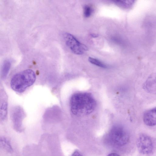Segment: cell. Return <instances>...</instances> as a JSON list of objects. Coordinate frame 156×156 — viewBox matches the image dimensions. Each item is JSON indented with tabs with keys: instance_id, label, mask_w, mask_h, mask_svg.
<instances>
[{
	"instance_id": "obj_11",
	"label": "cell",
	"mask_w": 156,
	"mask_h": 156,
	"mask_svg": "<svg viewBox=\"0 0 156 156\" xmlns=\"http://www.w3.org/2000/svg\"><path fill=\"white\" fill-rule=\"evenodd\" d=\"M89 61L92 64L103 68H107L108 66L99 60L91 57H89Z\"/></svg>"
},
{
	"instance_id": "obj_4",
	"label": "cell",
	"mask_w": 156,
	"mask_h": 156,
	"mask_svg": "<svg viewBox=\"0 0 156 156\" xmlns=\"http://www.w3.org/2000/svg\"><path fill=\"white\" fill-rule=\"evenodd\" d=\"M137 148L139 153L142 156H150L154 150L153 141L151 138L144 134L140 135L136 142Z\"/></svg>"
},
{
	"instance_id": "obj_8",
	"label": "cell",
	"mask_w": 156,
	"mask_h": 156,
	"mask_svg": "<svg viewBox=\"0 0 156 156\" xmlns=\"http://www.w3.org/2000/svg\"><path fill=\"white\" fill-rule=\"evenodd\" d=\"M115 2L121 6V7L125 8H129L132 7L133 5L134 1H115Z\"/></svg>"
},
{
	"instance_id": "obj_7",
	"label": "cell",
	"mask_w": 156,
	"mask_h": 156,
	"mask_svg": "<svg viewBox=\"0 0 156 156\" xmlns=\"http://www.w3.org/2000/svg\"><path fill=\"white\" fill-rule=\"evenodd\" d=\"M143 119L144 123L148 126L156 125V107L145 112Z\"/></svg>"
},
{
	"instance_id": "obj_2",
	"label": "cell",
	"mask_w": 156,
	"mask_h": 156,
	"mask_svg": "<svg viewBox=\"0 0 156 156\" xmlns=\"http://www.w3.org/2000/svg\"><path fill=\"white\" fill-rule=\"evenodd\" d=\"M36 79L34 71L26 69L15 74L10 82V86L14 91L21 93L34 83Z\"/></svg>"
},
{
	"instance_id": "obj_14",
	"label": "cell",
	"mask_w": 156,
	"mask_h": 156,
	"mask_svg": "<svg viewBox=\"0 0 156 156\" xmlns=\"http://www.w3.org/2000/svg\"><path fill=\"white\" fill-rule=\"evenodd\" d=\"M71 156H83L81 153L78 150H76L73 152Z\"/></svg>"
},
{
	"instance_id": "obj_16",
	"label": "cell",
	"mask_w": 156,
	"mask_h": 156,
	"mask_svg": "<svg viewBox=\"0 0 156 156\" xmlns=\"http://www.w3.org/2000/svg\"><path fill=\"white\" fill-rule=\"evenodd\" d=\"M107 156H120L119 154L115 153H110Z\"/></svg>"
},
{
	"instance_id": "obj_10",
	"label": "cell",
	"mask_w": 156,
	"mask_h": 156,
	"mask_svg": "<svg viewBox=\"0 0 156 156\" xmlns=\"http://www.w3.org/2000/svg\"><path fill=\"white\" fill-rule=\"evenodd\" d=\"M7 104L5 101H3L1 104L0 118L1 119L4 120L7 114Z\"/></svg>"
},
{
	"instance_id": "obj_5",
	"label": "cell",
	"mask_w": 156,
	"mask_h": 156,
	"mask_svg": "<svg viewBox=\"0 0 156 156\" xmlns=\"http://www.w3.org/2000/svg\"><path fill=\"white\" fill-rule=\"evenodd\" d=\"M63 37L66 44L74 54L81 55L88 50L86 45L80 42L72 34L65 33L63 34Z\"/></svg>"
},
{
	"instance_id": "obj_15",
	"label": "cell",
	"mask_w": 156,
	"mask_h": 156,
	"mask_svg": "<svg viewBox=\"0 0 156 156\" xmlns=\"http://www.w3.org/2000/svg\"><path fill=\"white\" fill-rule=\"evenodd\" d=\"M90 36L93 38H96L98 36V35L96 34L92 33L90 34Z\"/></svg>"
},
{
	"instance_id": "obj_12",
	"label": "cell",
	"mask_w": 156,
	"mask_h": 156,
	"mask_svg": "<svg viewBox=\"0 0 156 156\" xmlns=\"http://www.w3.org/2000/svg\"><path fill=\"white\" fill-rule=\"evenodd\" d=\"M1 144L2 147L7 151H12V148L10 144L6 139L2 138L1 139Z\"/></svg>"
},
{
	"instance_id": "obj_1",
	"label": "cell",
	"mask_w": 156,
	"mask_h": 156,
	"mask_svg": "<svg viewBox=\"0 0 156 156\" xmlns=\"http://www.w3.org/2000/svg\"><path fill=\"white\" fill-rule=\"evenodd\" d=\"M70 105L72 112L78 116L91 113L96 107V102L91 94L87 93H77L71 96Z\"/></svg>"
},
{
	"instance_id": "obj_13",
	"label": "cell",
	"mask_w": 156,
	"mask_h": 156,
	"mask_svg": "<svg viewBox=\"0 0 156 156\" xmlns=\"http://www.w3.org/2000/svg\"><path fill=\"white\" fill-rule=\"evenodd\" d=\"M92 8L90 5H86L83 8V14L84 16L86 18L90 17L93 12Z\"/></svg>"
},
{
	"instance_id": "obj_6",
	"label": "cell",
	"mask_w": 156,
	"mask_h": 156,
	"mask_svg": "<svg viewBox=\"0 0 156 156\" xmlns=\"http://www.w3.org/2000/svg\"><path fill=\"white\" fill-rule=\"evenodd\" d=\"M143 88L148 93L156 94V73L148 77L143 84Z\"/></svg>"
},
{
	"instance_id": "obj_9",
	"label": "cell",
	"mask_w": 156,
	"mask_h": 156,
	"mask_svg": "<svg viewBox=\"0 0 156 156\" xmlns=\"http://www.w3.org/2000/svg\"><path fill=\"white\" fill-rule=\"evenodd\" d=\"M11 66L10 62L8 60L4 62L2 70V76L3 78L6 77L9 72Z\"/></svg>"
},
{
	"instance_id": "obj_3",
	"label": "cell",
	"mask_w": 156,
	"mask_h": 156,
	"mask_svg": "<svg viewBox=\"0 0 156 156\" xmlns=\"http://www.w3.org/2000/svg\"><path fill=\"white\" fill-rule=\"evenodd\" d=\"M109 143L114 146L119 147L124 146L129 142V135L126 130L119 126H113L107 136Z\"/></svg>"
}]
</instances>
